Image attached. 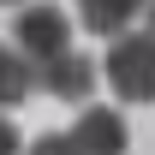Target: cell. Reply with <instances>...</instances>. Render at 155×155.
<instances>
[{
  "mask_svg": "<svg viewBox=\"0 0 155 155\" xmlns=\"http://www.w3.org/2000/svg\"><path fill=\"white\" fill-rule=\"evenodd\" d=\"M0 6H24V0H0Z\"/></svg>",
  "mask_w": 155,
  "mask_h": 155,
  "instance_id": "10",
  "label": "cell"
},
{
  "mask_svg": "<svg viewBox=\"0 0 155 155\" xmlns=\"http://www.w3.org/2000/svg\"><path fill=\"white\" fill-rule=\"evenodd\" d=\"M30 90H36V84H30V66H24V60L0 42V107H18Z\"/></svg>",
  "mask_w": 155,
  "mask_h": 155,
  "instance_id": "6",
  "label": "cell"
},
{
  "mask_svg": "<svg viewBox=\"0 0 155 155\" xmlns=\"http://www.w3.org/2000/svg\"><path fill=\"white\" fill-rule=\"evenodd\" d=\"M66 137H72L84 155H125V143H131V131H125V119H119L114 107H84Z\"/></svg>",
  "mask_w": 155,
  "mask_h": 155,
  "instance_id": "4",
  "label": "cell"
},
{
  "mask_svg": "<svg viewBox=\"0 0 155 155\" xmlns=\"http://www.w3.org/2000/svg\"><path fill=\"white\" fill-rule=\"evenodd\" d=\"M101 78L119 101H155V36L149 30H119L101 54Z\"/></svg>",
  "mask_w": 155,
  "mask_h": 155,
  "instance_id": "1",
  "label": "cell"
},
{
  "mask_svg": "<svg viewBox=\"0 0 155 155\" xmlns=\"http://www.w3.org/2000/svg\"><path fill=\"white\" fill-rule=\"evenodd\" d=\"M30 84L36 90H48L54 101H90V90H96V60H84L78 48H66V54H48L30 66Z\"/></svg>",
  "mask_w": 155,
  "mask_h": 155,
  "instance_id": "3",
  "label": "cell"
},
{
  "mask_svg": "<svg viewBox=\"0 0 155 155\" xmlns=\"http://www.w3.org/2000/svg\"><path fill=\"white\" fill-rule=\"evenodd\" d=\"M0 155H24V137H18V125L0 114Z\"/></svg>",
  "mask_w": 155,
  "mask_h": 155,
  "instance_id": "8",
  "label": "cell"
},
{
  "mask_svg": "<svg viewBox=\"0 0 155 155\" xmlns=\"http://www.w3.org/2000/svg\"><path fill=\"white\" fill-rule=\"evenodd\" d=\"M30 155H84V149H78L66 131H48V137H36V143H30Z\"/></svg>",
  "mask_w": 155,
  "mask_h": 155,
  "instance_id": "7",
  "label": "cell"
},
{
  "mask_svg": "<svg viewBox=\"0 0 155 155\" xmlns=\"http://www.w3.org/2000/svg\"><path fill=\"white\" fill-rule=\"evenodd\" d=\"M143 6H149V0H78V24H84L90 36H107V42H114Z\"/></svg>",
  "mask_w": 155,
  "mask_h": 155,
  "instance_id": "5",
  "label": "cell"
},
{
  "mask_svg": "<svg viewBox=\"0 0 155 155\" xmlns=\"http://www.w3.org/2000/svg\"><path fill=\"white\" fill-rule=\"evenodd\" d=\"M149 36H155V0H149Z\"/></svg>",
  "mask_w": 155,
  "mask_h": 155,
  "instance_id": "9",
  "label": "cell"
},
{
  "mask_svg": "<svg viewBox=\"0 0 155 155\" xmlns=\"http://www.w3.org/2000/svg\"><path fill=\"white\" fill-rule=\"evenodd\" d=\"M24 66H36L48 54H66L72 48V18L60 12V6H24L18 18H12V42H6Z\"/></svg>",
  "mask_w": 155,
  "mask_h": 155,
  "instance_id": "2",
  "label": "cell"
}]
</instances>
